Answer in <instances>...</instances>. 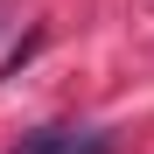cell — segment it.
I'll list each match as a JSON object with an SVG mask.
<instances>
[{"instance_id": "6da1fadb", "label": "cell", "mask_w": 154, "mask_h": 154, "mask_svg": "<svg viewBox=\"0 0 154 154\" xmlns=\"http://www.w3.org/2000/svg\"><path fill=\"white\" fill-rule=\"evenodd\" d=\"M14 154H112L105 133H70V126H42V133H28Z\"/></svg>"}, {"instance_id": "7a4b0ae2", "label": "cell", "mask_w": 154, "mask_h": 154, "mask_svg": "<svg viewBox=\"0 0 154 154\" xmlns=\"http://www.w3.org/2000/svg\"><path fill=\"white\" fill-rule=\"evenodd\" d=\"M0 7H7V0H0Z\"/></svg>"}]
</instances>
